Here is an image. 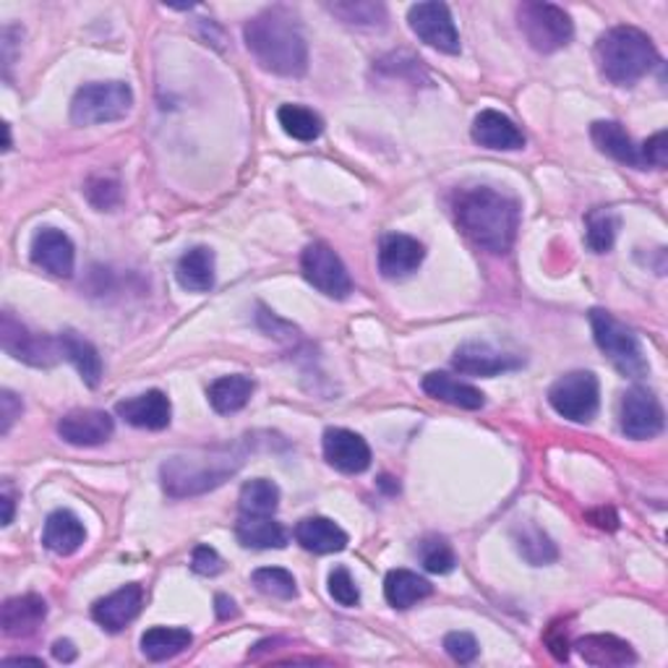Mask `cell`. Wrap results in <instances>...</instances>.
<instances>
[{
  "label": "cell",
  "instance_id": "1",
  "mask_svg": "<svg viewBox=\"0 0 668 668\" xmlns=\"http://www.w3.org/2000/svg\"><path fill=\"white\" fill-rule=\"evenodd\" d=\"M455 217L460 230L478 249L507 253L520 230V205L505 191L476 186L455 197Z\"/></svg>",
  "mask_w": 668,
  "mask_h": 668
},
{
  "label": "cell",
  "instance_id": "2",
  "mask_svg": "<svg viewBox=\"0 0 668 668\" xmlns=\"http://www.w3.org/2000/svg\"><path fill=\"white\" fill-rule=\"evenodd\" d=\"M246 48L261 69L277 77H303L309 69V44L298 21L285 9L261 11L246 21Z\"/></svg>",
  "mask_w": 668,
  "mask_h": 668
},
{
  "label": "cell",
  "instance_id": "3",
  "mask_svg": "<svg viewBox=\"0 0 668 668\" xmlns=\"http://www.w3.org/2000/svg\"><path fill=\"white\" fill-rule=\"evenodd\" d=\"M240 465H243V452H238L236 447L193 449V452L176 455L160 468L162 489L172 499L201 497L220 489L225 480L236 476Z\"/></svg>",
  "mask_w": 668,
  "mask_h": 668
},
{
  "label": "cell",
  "instance_id": "4",
  "mask_svg": "<svg viewBox=\"0 0 668 668\" xmlns=\"http://www.w3.org/2000/svg\"><path fill=\"white\" fill-rule=\"evenodd\" d=\"M598 69L611 84L632 87L660 63L656 44L637 27H614L596 44Z\"/></svg>",
  "mask_w": 668,
  "mask_h": 668
},
{
  "label": "cell",
  "instance_id": "5",
  "mask_svg": "<svg viewBox=\"0 0 668 668\" xmlns=\"http://www.w3.org/2000/svg\"><path fill=\"white\" fill-rule=\"evenodd\" d=\"M133 108V92L126 81H94L73 94L71 120L77 126H102L123 120Z\"/></svg>",
  "mask_w": 668,
  "mask_h": 668
},
{
  "label": "cell",
  "instance_id": "6",
  "mask_svg": "<svg viewBox=\"0 0 668 668\" xmlns=\"http://www.w3.org/2000/svg\"><path fill=\"white\" fill-rule=\"evenodd\" d=\"M590 327L598 348L611 358V363L617 366L625 377L640 379L648 373V360L642 356L640 340H637V335L625 325V321H619L614 313L604 309H592Z\"/></svg>",
  "mask_w": 668,
  "mask_h": 668
},
{
  "label": "cell",
  "instance_id": "7",
  "mask_svg": "<svg viewBox=\"0 0 668 668\" xmlns=\"http://www.w3.org/2000/svg\"><path fill=\"white\" fill-rule=\"evenodd\" d=\"M517 24L530 48L538 52H557L567 48L575 37L569 13L554 3H540V0H530L517 9Z\"/></svg>",
  "mask_w": 668,
  "mask_h": 668
},
{
  "label": "cell",
  "instance_id": "8",
  "mask_svg": "<svg viewBox=\"0 0 668 668\" xmlns=\"http://www.w3.org/2000/svg\"><path fill=\"white\" fill-rule=\"evenodd\" d=\"M551 408L572 423H590L600 405V387L592 371H572L554 381L549 389Z\"/></svg>",
  "mask_w": 668,
  "mask_h": 668
},
{
  "label": "cell",
  "instance_id": "9",
  "mask_svg": "<svg viewBox=\"0 0 668 668\" xmlns=\"http://www.w3.org/2000/svg\"><path fill=\"white\" fill-rule=\"evenodd\" d=\"M0 345H3V350L11 358H17L27 366H34V369H50L63 356L58 337L32 332V329H27L21 321L13 319V313L9 311L0 319Z\"/></svg>",
  "mask_w": 668,
  "mask_h": 668
},
{
  "label": "cell",
  "instance_id": "10",
  "mask_svg": "<svg viewBox=\"0 0 668 668\" xmlns=\"http://www.w3.org/2000/svg\"><path fill=\"white\" fill-rule=\"evenodd\" d=\"M300 269H303V277L309 285L325 292L327 298L345 300L352 292L348 267L342 265V259L327 243L306 246L303 257H300Z\"/></svg>",
  "mask_w": 668,
  "mask_h": 668
},
{
  "label": "cell",
  "instance_id": "11",
  "mask_svg": "<svg viewBox=\"0 0 668 668\" xmlns=\"http://www.w3.org/2000/svg\"><path fill=\"white\" fill-rule=\"evenodd\" d=\"M408 21L418 40L429 44V48L447 52V56H457V52H460V32H457L447 3H437V0H431V3H416L408 11Z\"/></svg>",
  "mask_w": 668,
  "mask_h": 668
},
{
  "label": "cell",
  "instance_id": "12",
  "mask_svg": "<svg viewBox=\"0 0 668 668\" xmlns=\"http://www.w3.org/2000/svg\"><path fill=\"white\" fill-rule=\"evenodd\" d=\"M619 426L635 441L658 437L664 431V408H660L658 397L645 387L627 389L621 397Z\"/></svg>",
  "mask_w": 668,
  "mask_h": 668
},
{
  "label": "cell",
  "instance_id": "13",
  "mask_svg": "<svg viewBox=\"0 0 668 668\" xmlns=\"http://www.w3.org/2000/svg\"><path fill=\"white\" fill-rule=\"evenodd\" d=\"M423 243L402 232H389L379 243V272L387 280H405L423 265Z\"/></svg>",
  "mask_w": 668,
  "mask_h": 668
},
{
  "label": "cell",
  "instance_id": "14",
  "mask_svg": "<svg viewBox=\"0 0 668 668\" xmlns=\"http://www.w3.org/2000/svg\"><path fill=\"white\" fill-rule=\"evenodd\" d=\"M116 431V420L104 410H73L58 420V437L71 447H100Z\"/></svg>",
  "mask_w": 668,
  "mask_h": 668
},
{
  "label": "cell",
  "instance_id": "15",
  "mask_svg": "<svg viewBox=\"0 0 668 668\" xmlns=\"http://www.w3.org/2000/svg\"><path fill=\"white\" fill-rule=\"evenodd\" d=\"M141 604H144V590H141L139 582H129L97 600L92 606V619L108 632H123L139 617Z\"/></svg>",
  "mask_w": 668,
  "mask_h": 668
},
{
  "label": "cell",
  "instance_id": "16",
  "mask_svg": "<svg viewBox=\"0 0 668 668\" xmlns=\"http://www.w3.org/2000/svg\"><path fill=\"white\" fill-rule=\"evenodd\" d=\"M455 369L468 377H499L505 371H515L522 366V358L509 356L486 342H465L455 350Z\"/></svg>",
  "mask_w": 668,
  "mask_h": 668
},
{
  "label": "cell",
  "instance_id": "17",
  "mask_svg": "<svg viewBox=\"0 0 668 668\" xmlns=\"http://www.w3.org/2000/svg\"><path fill=\"white\" fill-rule=\"evenodd\" d=\"M325 457L335 470L345 476H358L371 468V449L363 437L348 429L325 431Z\"/></svg>",
  "mask_w": 668,
  "mask_h": 668
},
{
  "label": "cell",
  "instance_id": "18",
  "mask_svg": "<svg viewBox=\"0 0 668 668\" xmlns=\"http://www.w3.org/2000/svg\"><path fill=\"white\" fill-rule=\"evenodd\" d=\"M32 261L52 277H71L77 265L73 240L58 228H44L32 240Z\"/></svg>",
  "mask_w": 668,
  "mask_h": 668
},
{
  "label": "cell",
  "instance_id": "19",
  "mask_svg": "<svg viewBox=\"0 0 668 668\" xmlns=\"http://www.w3.org/2000/svg\"><path fill=\"white\" fill-rule=\"evenodd\" d=\"M116 410L126 423L133 426V429H147V431L168 429L172 418L168 395L160 392V389H149L144 395H137L131 397V400L118 402Z\"/></svg>",
  "mask_w": 668,
  "mask_h": 668
},
{
  "label": "cell",
  "instance_id": "20",
  "mask_svg": "<svg viewBox=\"0 0 668 668\" xmlns=\"http://www.w3.org/2000/svg\"><path fill=\"white\" fill-rule=\"evenodd\" d=\"M472 141L486 149L515 152L525 147V133L512 118L499 110H480L472 120Z\"/></svg>",
  "mask_w": 668,
  "mask_h": 668
},
{
  "label": "cell",
  "instance_id": "21",
  "mask_svg": "<svg viewBox=\"0 0 668 668\" xmlns=\"http://www.w3.org/2000/svg\"><path fill=\"white\" fill-rule=\"evenodd\" d=\"M44 617H48V604L44 598L27 592V596L9 598L0 611V627L9 637H29L42 627Z\"/></svg>",
  "mask_w": 668,
  "mask_h": 668
},
{
  "label": "cell",
  "instance_id": "22",
  "mask_svg": "<svg viewBox=\"0 0 668 668\" xmlns=\"http://www.w3.org/2000/svg\"><path fill=\"white\" fill-rule=\"evenodd\" d=\"M87 540L84 522L69 509H56L48 520H44L42 530V544L44 549L58 554V557H71L77 554Z\"/></svg>",
  "mask_w": 668,
  "mask_h": 668
},
{
  "label": "cell",
  "instance_id": "23",
  "mask_svg": "<svg viewBox=\"0 0 668 668\" xmlns=\"http://www.w3.org/2000/svg\"><path fill=\"white\" fill-rule=\"evenodd\" d=\"M575 648L585 664L590 666L621 668L637 664V652L632 650V645L614 635H585L582 640L575 642Z\"/></svg>",
  "mask_w": 668,
  "mask_h": 668
},
{
  "label": "cell",
  "instance_id": "24",
  "mask_svg": "<svg viewBox=\"0 0 668 668\" xmlns=\"http://www.w3.org/2000/svg\"><path fill=\"white\" fill-rule=\"evenodd\" d=\"M590 139L592 144L604 154H609L611 160L627 164V168L645 170L640 147H635L632 137L621 129V123H617V120H596V123L590 126Z\"/></svg>",
  "mask_w": 668,
  "mask_h": 668
},
{
  "label": "cell",
  "instance_id": "25",
  "mask_svg": "<svg viewBox=\"0 0 668 668\" xmlns=\"http://www.w3.org/2000/svg\"><path fill=\"white\" fill-rule=\"evenodd\" d=\"M236 538L243 549H285L288 546V530L275 520L272 515H240L236 525Z\"/></svg>",
  "mask_w": 668,
  "mask_h": 668
},
{
  "label": "cell",
  "instance_id": "26",
  "mask_svg": "<svg viewBox=\"0 0 668 668\" xmlns=\"http://www.w3.org/2000/svg\"><path fill=\"white\" fill-rule=\"evenodd\" d=\"M296 540L311 554H337L348 546V532L329 517H306L296 525Z\"/></svg>",
  "mask_w": 668,
  "mask_h": 668
},
{
  "label": "cell",
  "instance_id": "27",
  "mask_svg": "<svg viewBox=\"0 0 668 668\" xmlns=\"http://www.w3.org/2000/svg\"><path fill=\"white\" fill-rule=\"evenodd\" d=\"M423 392L431 395L433 400L455 405V408L462 410H480L486 405V395L480 392V389L441 371H433L423 379Z\"/></svg>",
  "mask_w": 668,
  "mask_h": 668
},
{
  "label": "cell",
  "instance_id": "28",
  "mask_svg": "<svg viewBox=\"0 0 668 668\" xmlns=\"http://www.w3.org/2000/svg\"><path fill=\"white\" fill-rule=\"evenodd\" d=\"M176 280L189 292H209L215 288V251L207 246L186 251L176 265Z\"/></svg>",
  "mask_w": 668,
  "mask_h": 668
},
{
  "label": "cell",
  "instance_id": "29",
  "mask_svg": "<svg viewBox=\"0 0 668 668\" xmlns=\"http://www.w3.org/2000/svg\"><path fill=\"white\" fill-rule=\"evenodd\" d=\"M60 348H63V356L71 360L73 369L79 371V377L84 379L87 387H100L102 381V358L100 352L92 342L87 340V337H81L79 332H63L58 337Z\"/></svg>",
  "mask_w": 668,
  "mask_h": 668
},
{
  "label": "cell",
  "instance_id": "30",
  "mask_svg": "<svg viewBox=\"0 0 668 668\" xmlns=\"http://www.w3.org/2000/svg\"><path fill=\"white\" fill-rule=\"evenodd\" d=\"M433 592V585L410 569H392L385 580V598L395 609H410L418 600L429 598Z\"/></svg>",
  "mask_w": 668,
  "mask_h": 668
},
{
  "label": "cell",
  "instance_id": "31",
  "mask_svg": "<svg viewBox=\"0 0 668 668\" xmlns=\"http://www.w3.org/2000/svg\"><path fill=\"white\" fill-rule=\"evenodd\" d=\"M253 379L243 377V373H232V377H222L217 379L212 387H209V405L220 412V416H230V412L243 410L249 405L251 395H253Z\"/></svg>",
  "mask_w": 668,
  "mask_h": 668
},
{
  "label": "cell",
  "instance_id": "32",
  "mask_svg": "<svg viewBox=\"0 0 668 668\" xmlns=\"http://www.w3.org/2000/svg\"><path fill=\"white\" fill-rule=\"evenodd\" d=\"M193 635L183 627H152L141 635V652L149 660L176 658L186 648H191Z\"/></svg>",
  "mask_w": 668,
  "mask_h": 668
},
{
  "label": "cell",
  "instance_id": "33",
  "mask_svg": "<svg viewBox=\"0 0 668 668\" xmlns=\"http://www.w3.org/2000/svg\"><path fill=\"white\" fill-rule=\"evenodd\" d=\"M238 507L240 515H275L280 507V489L275 480L253 478L240 489Z\"/></svg>",
  "mask_w": 668,
  "mask_h": 668
},
{
  "label": "cell",
  "instance_id": "34",
  "mask_svg": "<svg viewBox=\"0 0 668 668\" xmlns=\"http://www.w3.org/2000/svg\"><path fill=\"white\" fill-rule=\"evenodd\" d=\"M277 120H280L282 131L298 141H317L325 131V120L303 104H282L277 110Z\"/></svg>",
  "mask_w": 668,
  "mask_h": 668
},
{
  "label": "cell",
  "instance_id": "35",
  "mask_svg": "<svg viewBox=\"0 0 668 668\" xmlns=\"http://www.w3.org/2000/svg\"><path fill=\"white\" fill-rule=\"evenodd\" d=\"M517 549H520L522 559L530 561L532 567L551 565L559 557L557 544L538 525H525V528L517 530Z\"/></svg>",
  "mask_w": 668,
  "mask_h": 668
},
{
  "label": "cell",
  "instance_id": "36",
  "mask_svg": "<svg viewBox=\"0 0 668 668\" xmlns=\"http://www.w3.org/2000/svg\"><path fill=\"white\" fill-rule=\"evenodd\" d=\"M588 230H585V240H588L590 251L596 253H606L614 249V240H617L619 232V215L614 209H592L588 215Z\"/></svg>",
  "mask_w": 668,
  "mask_h": 668
},
{
  "label": "cell",
  "instance_id": "37",
  "mask_svg": "<svg viewBox=\"0 0 668 668\" xmlns=\"http://www.w3.org/2000/svg\"><path fill=\"white\" fill-rule=\"evenodd\" d=\"M329 11L335 17H340L345 24L352 27H366V29H377L385 27L387 21V6L385 3H369V0H348V3H332Z\"/></svg>",
  "mask_w": 668,
  "mask_h": 668
},
{
  "label": "cell",
  "instance_id": "38",
  "mask_svg": "<svg viewBox=\"0 0 668 668\" xmlns=\"http://www.w3.org/2000/svg\"><path fill=\"white\" fill-rule=\"evenodd\" d=\"M251 582L257 585L259 592H265V596H269V598L292 600L298 596L296 577H292L288 569H282V567L257 569V572L251 575Z\"/></svg>",
  "mask_w": 668,
  "mask_h": 668
},
{
  "label": "cell",
  "instance_id": "39",
  "mask_svg": "<svg viewBox=\"0 0 668 668\" xmlns=\"http://www.w3.org/2000/svg\"><path fill=\"white\" fill-rule=\"evenodd\" d=\"M420 565L429 569L431 575H449L457 567V557L452 546L447 544V538L429 536L418 544Z\"/></svg>",
  "mask_w": 668,
  "mask_h": 668
},
{
  "label": "cell",
  "instance_id": "40",
  "mask_svg": "<svg viewBox=\"0 0 668 668\" xmlns=\"http://www.w3.org/2000/svg\"><path fill=\"white\" fill-rule=\"evenodd\" d=\"M84 193H87L89 205H92L94 209H100V212H108V209L120 205V183L116 178H108V176L89 178Z\"/></svg>",
  "mask_w": 668,
  "mask_h": 668
},
{
  "label": "cell",
  "instance_id": "41",
  "mask_svg": "<svg viewBox=\"0 0 668 668\" xmlns=\"http://www.w3.org/2000/svg\"><path fill=\"white\" fill-rule=\"evenodd\" d=\"M329 596H332L340 606H345V609L358 606L360 590L356 580H352V575L345 567H335L332 572H329Z\"/></svg>",
  "mask_w": 668,
  "mask_h": 668
},
{
  "label": "cell",
  "instance_id": "42",
  "mask_svg": "<svg viewBox=\"0 0 668 668\" xmlns=\"http://www.w3.org/2000/svg\"><path fill=\"white\" fill-rule=\"evenodd\" d=\"M445 650L457 660V664H472L480 652L478 640L470 632H449L445 637Z\"/></svg>",
  "mask_w": 668,
  "mask_h": 668
},
{
  "label": "cell",
  "instance_id": "43",
  "mask_svg": "<svg viewBox=\"0 0 668 668\" xmlns=\"http://www.w3.org/2000/svg\"><path fill=\"white\" fill-rule=\"evenodd\" d=\"M191 569L201 577H215L225 569V561L212 546H197L191 554Z\"/></svg>",
  "mask_w": 668,
  "mask_h": 668
},
{
  "label": "cell",
  "instance_id": "44",
  "mask_svg": "<svg viewBox=\"0 0 668 668\" xmlns=\"http://www.w3.org/2000/svg\"><path fill=\"white\" fill-rule=\"evenodd\" d=\"M640 157H642V164L645 168H658L664 170L668 164V137L666 131H658L656 137H650L645 144L640 147Z\"/></svg>",
  "mask_w": 668,
  "mask_h": 668
},
{
  "label": "cell",
  "instance_id": "45",
  "mask_svg": "<svg viewBox=\"0 0 668 668\" xmlns=\"http://www.w3.org/2000/svg\"><path fill=\"white\" fill-rule=\"evenodd\" d=\"M21 412H24V405H21V400L13 392H9V389H3L0 392V433H9L11 426L17 423V418H21Z\"/></svg>",
  "mask_w": 668,
  "mask_h": 668
},
{
  "label": "cell",
  "instance_id": "46",
  "mask_svg": "<svg viewBox=\"0 0 668 668\" xmlns=\"http://www.w3.org/2000/svg\"><path fill=\"white\" fill-rule=\"evenodd\" d=\"M546 645H549L551 656L559 660V664H565L569 658V640H567V625H561V621H554L549 627V632H546Z\"/></svg>",
  "mask_w": 668,
  "mask_h": 668
},
{
  "label": "cell",
  "instance_id": "47",
  "mask_svg": "<svg viewBox=\"0 0 668 668\" xmlns=\"http://www.w3.org/2000/svg\"><path fill=\"white\" fill-rule=\"evenodd\" d=\"M215 609H217V617H220L222 621H228V619H236L238 617V606H236V600H232L230 596H217L215 598Z\"/></svg>",
  "mask_w": 668,
  "mask_h": 668
},
{
  "label": "cell",
  "instance_id": "48",
  "mask_svg": "<svg viewBox=\"0 0 668 668\" xmlns=\"http://www.w3.org/2000/svg\"><path fill=\"white\" fill-rule=\"evenodd\" d=\"M13 507H17V491H13V486L6 480L3 483V525L13 522Z\"/></svg>",
  "mask_w": 668,
  "mask_h": 668
},
{
  "label": "cell",
  "instance_id": "49",
  "mask_svg": "<svg viewBox=\"0 0 668 668\" xmlns=\"http://www.w3.org/2000/svg\"><path fill=\"white\" fill-rule=\"evenodd\" d=\"M52 656H56L60 664H71V660H77V648H73L71 640H58L52 645Z\"/></svg>",
  "mask_w": 668,
  "mask_h": 668
},
{
  "label": "cell",
  "instance_id": "50",
  "mask_svg": "<svg viewBox=\"0 0 668 668\" xmlns=\"http://www.w3.org/2000/svg\"><path fill=\"white\" fill-rule=\"evenodd\" d=\"M6 664H40L42 666V660L40 658H6Z\"/></svg>",
  "mask_w": 668,
  "mask_h": 668
},
{
  "label": "cell",
  "instance_id": "51",
  "mask_svg": "<svg viewBox=\"0 0 668 668\" xmlns=\"http://www.w3.org/2000/svg\"><path fill=\"white\" fill-rule=\"evenodd\" d=\"M3 131H6V144H3V149H6V152H9V149H11V126L3 123Z\"/></svg>",
  "mask_w": 668,
  "mask_h": 668
}]
</instances>
